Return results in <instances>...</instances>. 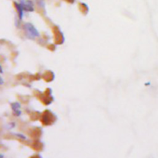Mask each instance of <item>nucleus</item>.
<instances>
[{
	"mask_svg": "<svg viewBox=\"0 0 158 158\" xmlns=\"http://www.w3.org/2000/svg\"><path fill=\"white\" fill-rule=\"evenodd\" d=\"M24 28H25L26 32V33L29 35V37H40V33L31 24H25L24 25Z\"/></svg>",
	"mask_w": 158,
	"mask_h": 158,
	"instance_id": "f257e3e1",
	"label": "nucleus"
},
{
	"mask_svg": "<svg viewBox=\"0 0 158 158\" xmlns=\"http://www.w3.org/2000/svg\"><path fill=\"white\" fill-rule=\"evenodd\" d=\"M19 3L21 4L24 11H26V12H33L34 11L33 3L30 0H20Z\"/></svg>",
	"mask_w": 158,
	"mask_h": 158,
	"instance_id": "f03ea898",
	"label": "nucleus"
},
{
	"mask_svg": "<svg viewBox=\"0 0 158 158\" xmlns=\"http://www.w3.org/2000/svg\"><path fill=\"white\" fill-rule=\"evenodd\" d=\"M11 106L12 109V111H13L14 112V115L20 116V114H21V112H20L19 110L20 107H21L20 104L19 103V102H14V103L12 104Z\"/></svg>",
	"mask_w": 158,
	"mask_h": 158,
	"instance_id": "7ed1b4c3",
	"label": "nucleus"
},
{
	"mask_svg": "<svg viewBox=\"0 0 158 158\" xmlns=\"http://www.w3.org/2000/svg\"><path fill=\"white\" fill-rule=\"evenodd\" d=\"M14 5H15L16 9V11L18 13V16H19V18L20 20H23V9L22 7L21 4L18 3V2H14Z\"/></svg>",
	"mask_w": 158,
	"mask_h": 158,
	"instance_id": "20e7f679",
	"label": "nucleus"
},
{
	"mask_svg": "<svg viewBox=\"0 0 158 158\" xmlns=\"http://www.w3.org/2000/svg\"><path fill=\"white\" fill-rule=\"evenodd\" d=\"M16 136H17V137H20V138H21V139H23V140H26V137H25V136H23V135H22V134H16Z\"/></svg>",
	"mask_w": 158,
	"mask_h": 158,
	"instance_id": "39448f33",
	"label": "nucleus"
},
{
	"mask_svg": "<svg viewBox=\"0 0 158 158\" xmlns=\"http://www.w3.org/2000/svg\"><path fill=\"white\" fill-rule=\"evenodd\" d=\"M4 84V80L2 78V77L0 76V85H3Z\"/></svg>",
	"mask_w": 158,
	"mask_h": 158,
	"instance_id": "423d86ee",
	"label": "nucleus"
},
{
	"mask_svg": "<svg viewBox=\"0 0 158 158\" xmlns=\"http://www.w3.org/2000/svg\"><path fill=\"white\" fill-rule=\"evenodd\" d=\"M0 72H1V73H2V72H3V71H2V67L0 66Z\"/></svg>",
	"mask_w": 158,
	"mask_h": 158,
	"instance_id": "0eeeda50",
	"label": "nucleus"
},
{
	"mask_svg": "<svg viewBox=\"0 0 158 158\" xmlns=\"http://www.w3.org/2000/svg\"><path fill=\"white\" fill-rule=\"evenodd\" d=\"M4 156L2 154H0V158H3Z\"/></svg>",
	"mask_w": 158,
	"mask_h": 158,
	"instance_id": "6e6552de",
	"label": "nucleus"
}]
</instances>
